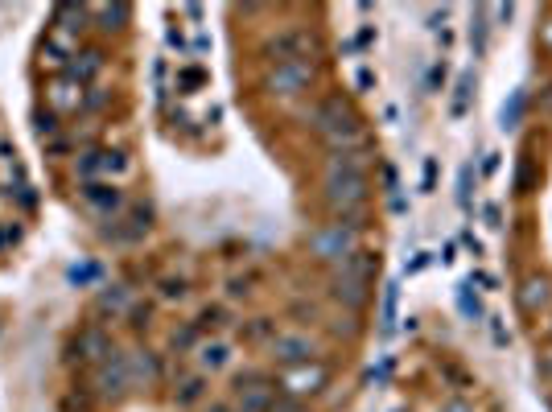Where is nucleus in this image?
Wrapping results in <instances>:
<instances>
[{
    "label": "nucleus",
    "instance_id": "obj_1",
    "mask_svg": "<svg viewBox=\"0 0 552 412\" xmlns=\"http://www.w3.org/2000/svg\"><path fill=\"white\" fill-rule=\"evenodd\" d=\"M322 190H326V206L334 211V219L359 227V219L367 215V202H371L367 149L359 145V149H347V153H330Z\"/></svg>",
    "mask_w": 552,
    "mask_h": 412
},
{
    "label": "nucleus",
    "instance_id": "obj_2",
    "mask_svg": "<svg viewBox=\"0 0 552 412\" xmlns=\"http://www.w3.org/2000/svg\"><path fill=\"white\" fill-rule=\"evenodd\" d=\"M314 128L326 141L330 153H347V149H359L363 145V128H359V116L351 112V103L342 95H330L314 108Z\"/></svg>",
    "mask_w": 552,
    "mask_h": 412
},
{
    "label": "nucleus",
    "instance_id": "obj_3",
    "mask_svg": "<svg viewBox=\"0 0 552 412\" xmlns=\"http://www.w3.org/2000/svg\"><path fill=\"white\" fill-rule=\"evenodd\" d=\"M375 268H379V260H371L363 248H359L347 264H338V268H334V277H330V293H334V301H342L347 309H363V305L371 301Z\"/></svg>",
    "mask_w": 552,
    "mask_h": 412
},
{
    "label": "nucleus",
    "instance_id": "obj_4",
    "mask_svg": "<svg viewBox=\"0 0 552 412\" xmlns=\"http://www.w3.org/2000/svg\"><path fill=\"white\" fill-rule=\"evenodd\" d=\"M309 252H314L318 260H326V264H347L355 252H359V227H351V223H322L314 235H309Z\"/></svg>",
    "mask_w": 552,
    "mask_h": 412
},
{
    "label": "nucleus",
    "instance_id": "obj_5",
    "mask_svg": "<svg viewBox=\"0 0 552 412\" xmlns=\"http://www.w3.org/2000/svg\"><path fill=\"white\" fill-rule=\"evenodd\" d=\"M128 174H132V161L120 149H87L79 157V178H83V186L87 182H112V186H120Z\"/></svg>",
    "mask_w": 552,
    "mask_h": 412
},
{
    "label": "nucleus",
    "instance_id": "obj_6",
    "mask_svg": "<svg viewBox=\"0 0 552 412\" xmlns=\"http://www.w3.org/2000/svg\"><path fill=\"white\" fill-rule=\"evenodd\" d=\"M264 87L276 99H297V95H305L309 87H314V62H281V66H272Z\"/></svg>",
    "mask_w": 552,
    "mask_h": 412
},
{
    "label": "nucleus",
    "instance_id": "obj_7",
    "mask_svg": "<svg viewBox=\"0 0 552 412\" xmlns=\"http://www.w3.org/2000/svg\"><path fill=\"white\" fill-rule=\"evenodd\" d=\"M95 388H99V396L103 400H116V396H124L128 388H132V371H128V359L124 355H108L99 367H95Z\"/></svg>",
    "mask_w": 552,
    "mask_h": 412
},
{
    "label": "nucleus",
    "instance_id": "obj_8",
    "mask_svg": "<svg viewBox=\"0 0 552 412\" xmlns=\"http://www.w3.org/2000/svg\"><path fill=\"white\" fill-rule=\"evenodd\" d=\"M272 359L281 363V367H309L318 359V347H314V338L309 334H281V338H272Z\"/></svg>",
    "mask_w": 552,
    "mask_h": 412
},
{
    "label": "nucleus",
    "instance_id": "obj_9",
    "mask_svg": "<svg viewBox=\"0 0 552 412\" xmlns=\"http://www.w3.org/2000/svg\"><path fill=\"white\" fill-rule=\"evenodd\" d=\"M75 58H79V33L54 21L46 29V42H42V62H50V66H75Z\"/></svg>",
    "mask_w": 552,
    "mask_h": 412
},
{
    "label": "nucleus",
    "instance_id": "obj_10",
    "mask_svg": "<svg viewBox=\"0 0 552 412\" xmlns=\"http://www.w3.org/2000/svg\"><path fill=\"white\" fill-rule=\"evenodd\" d=\"M309 50H314V33L309 29H285L268 42V54L276 58V66L281 62H309Z\"/></svg>",
    "mask_w": 552,
    "mask_h": 412
},
{
    "label": "nucleus",
    "instance_id": "obj_11",
    "mask_svg": "<svg viewBox=\"0 0 552 412\" xmlns=\"http://www.w3.org/2000/svg\"><path fill=\"white\" fill-rule=\"evenodd\" d=\"M83 206L99 219H116L124 211V190L112 182H87L83 186Z\"/></svg>",
    "mask_w": 552,
    "mask_h": 412
},
{
    "label": "nucleus",
    "instance_id": "obj_12",
    "mask_svg": "<svg viewBox=\"0 0 552 412\" xmlns=\"http://www.w3.org/2000/svg\"><path fill=\"white\" fill-rule=\"evenodd\" d=\"M235 404H239V412H272L276 408V388H268L260 375H248V380L235 384Z\"/></svg>",
    "mask_w": 552,
    "mask_h": 412
},
{
    "label": "nucleus",
    "instance_id": "obj_13",
    "mask_svg": "<svg viewBox=\"0 0 552 412\" xmlns=\"http://www.w3.org/2000/svg\"><path fill=\"white\" fill-rule=\"evenodd\" d=\"M112 355V338H108V330L103 326H87V330H79V338H75V359L79 363H103Z\"/></svg>",
    "mask_w": 552,
    "mask_h": 412
},
{
    "label": "nucleus",
    "instance_id": "obj_14",
    "mask_svg": "<svg viewBox=\"0 0 552 412\" xmlns=\"http://www.w3.org/2000/svg\"><path fill=\"white\" fill-rule=\"evenodd\" d=\"M83 95H87V87L71 71H66V75H58L50 83V108L54 112H79L83 108Z\"/></svg>",
    "mask_w": 552,
    "mask_h": 412
},
{
    "label": "nucleus",
    "instance_id": "obj_15",
    "mask_svg": "<svg viewBox=\"0 0 552 412\" xmlns=\"http://www.w3.org/2000/svg\"><path fill=\"white\" fill-rule=\"evenodd\" d=\"M548 301H552L548 277H528L520 285V309H524V314H540V309H548Z\"/></svg>",
    "mask_w": 552,
    "mask_h": 412
},
{
    "label": "nucleus",
    "instance_id": "obj_16",
    "mask_svg": "<svg viewBox=\"0 0 552 412\" xmlns=\"http://www.w3.org/2000/svg\"><path fill=\"white\" fill-rule=\"evenodd\" d=\"M326 384V367H293L289 375H285V388L289 392H297V396H305V392H318Z\"/></svg>",
    "mask_w": 552,
    "mask_h": 412
},
{
    "label": "nucleus",
    "instance_id": "obj_17",
    "mask_svg": "<svg viewBox=\"0 0 552 412\" xmlns=\"http://www.w3.org/2000/svg\"><path fill=\"white\" fill-rule=\"evenodd\" d=\"M227 363H231V347H227L223 338L202 342V347H198V367H202V371H223Z\"/></svg>",
    "mask_w": 552,
    "mask_h": 412
},
{
    "label": "nucleus",
    "instance_id": "obj_18",
    "mask_svg": "<svg viewBox=\"0 0 552 412\" xmlns=\"http://www.w3.org/2000/svg\"><path fill=\"white\" fill-rule=\"evenodd\" d=\"M524 108H528V95L524 91H511V99L503 103V112H499V128L503 132H515L524 124Z\"/></svg>",
    "mask_w": 552,
    "mask_h": 412
},
{
    "label": "nucleus",
    "instance_id": "obj_19",
    "mask_svg": "<svg viewBox=\"0 0 552 412\" xmlns=\"http://www.w3.org/2000/svg\"><path fill=\"white\" fill-rule=\"evenodd\" d=\"M99 309H103V314H124V309H132V293L124 285H103Z\"/></svg>",
    "mask_w": 552,
    "mask_h": 412
},
{
    "label": "nucleus",
    "instance_id": "obj_20",
    "mask_svg": "<svg viewBox=\"0 0 552 412\" xmlns=\"http://www.w3.org/2000/svg\"><path fill=\"white\" fill-rule=\"evenodd\" d=\"M99 71H103V54H99V50H83V54L75 58V66H71V75H75L83 87H87Z\"/></svg>",
    "mask_w": 552,
    "mask_h": 412
},
{
    "label": "nucleus",
    "instance_id": "obj_21",
    "mask_svg": "<svg viewBox=\"0 0 552 412\" xmlns=\"http://www.w3.org/2000/svg\"><path fill=\"white\" fill-rule=\"evenodd\" d=\"M91 17L99 21L103 33H112V29H124V21H128V5H95Z\"/></svg>",
    "mask_w": 552,
    "mask_h": 412
},
{
    "label": "nucleus",
    "instance_id": "obj_22",
    "mask_svg": "<svg viewBox=\"0 0 552 412\" xmlns=\"http://www.w3.org/2000/svg\"><path fill=\"white\" fill-rule=\"evenodd\" d=\"M202 392H206V380H202V375H190V380L174 392V404H178V408H190V404L202 400Z\"/></svg>",
    "mask_w": 552,
    "mask_h": 412
},
{
    "label": "nucleus",
    "instance_id": "obj_23",
    "mask_svg": "<svg viewBox=\"0 0 552 412\" xmlns=\"http://www.w3.org/2000/svg\"><path fill=\"white\" fill-rule=\"evenodd\" d=\"M454 91H458V95H454V103H450V116H458V120H462V116L470 112V95H474V75H462Z\"/></svg>",
    "mask_w": 552,
    "mask_h": 412
},
{
    "label": "nucleus",
    "instance_id": "obj_24",
    "mask_svg": "<svg viewBox=\"0 0 552 412\" xmlns=\"http://www.w3.org/2000/svg\"><path fill=\"white\" fill-rule=\"evenodd\" d=\"M470 46H474V54L487 50V9H478L470 21Z\"/></svg>",
    "mask_w": 552,
    "mask_h": 412
},
{
    "label": "nucleus",
    "instance_id": "obj_25",
    "mask_svg": "<svg viewBox=\"0 0 552 412\" xmlns=\"http://www.w3.org/2000/svg\"><path fill=\"white\" fill-rule=\"evenodd\" d=\"M458 305H462V314L470 318V322H482L487 314H482V301H478V293H470V285L458 293Z\"/></svg>",
    "mask_w": 552,
    "mask_h": 412
},
{
    "label": "nucleus",
    "instance_id": "obj_26",
    "mask_svg": "<svg viewBox=\"0 0 552 412\" xmlns=\"http://www.w3.org/2000/svg\"><path fill=\"white\" fill-rule=\"evenodd\" d=\"M186 293H190V289H186L182 277H178V281H174V277L161 281V297H165V301H186Z\"/></svg>",
    "mask_w": 552,
    "mask_h": 412
},
{
    "label": "nucleus",
    "instance_id": "obj_27",
    "mask_svg": "<svg viewBox=\"0 0 552 412\" xmlns=\"http://www.w3.org/2000/svg\"><path fill=\"white\" fill-rule=\"evenodd\" d=\"M470 178H474V165H462V178H458V202L470 206Z\"/></svg>",
    "mask_w": 552,
    "mask_h": 412
},
{
    "label": "nucleus",
    "instance_id": "obj_28",
    "mask_svg": "<svg viewBox=\"0 0 552 412\" xmlns=\"http://www.w3.org/2000/svg\"><path fill=\"white\" fill-rule=\"evenodd\" d=\"M198 334H202L198 326H186L182 334H174V351H186V347H194V342H198Z\"/></svg>",
    "mask_w": 552,
    "mask_h": 412
},
{
    "label": "nucleus",
    "instance_id": "obj_29",
    "mask_svg": "<svg viewBox=\"0 0 552 412\" xmlns=\"http://www.w3.org/2000/svg\"><path fill=\"white\" fill-rule=\"evenodd\" d=\"M437 87H445V62H437L433 75H429V91H437Z\"/></svg>",
    "mask_w": 552,
    "mask_h": 412
},
{
    "label": "nucleus",
    "instance_id": "obj_30",
    "mask_svg": "<svg viewBox=\"0 0 552 412\" xmlns=\"http://www.w3.org/2000/svg\"><path fill=\"white\" fill-rule=\"evenodd\" d=\"M495 326H491V334H495V347H507V342H511V330H503L499 326V318H491Z\"/></svg>",
    "mask_w": 552,
    "mask_h": 412
},
{
    "label": "nucleus",
    "instance_id": "obj_31",
    "mask_svg": "<svg viewBox=\"0 0 552 412\" xmlns=\"http://www.w3.org/2000/svg\"><path fill=\"white\" fill-rule=\"evenodd\" d=\"M441 412H470V404H462V400H450V404H445Z\"/></svg>",
    "mask_w": 552,
    "mask_h": 412
},
{
    "label": "nucleus",
    "instance_id": "obj_32",
    "mask_svg": "<svg viewBox=\"0 0 552 412\" xmlns=\"http://www.w3.org/2000/svg\"><path fill=\"white\" fill-rule=\"evenodd\" d=\"M540 371H544V375H548V380H552V359H544V363H540Z\"/></svg>",
    "mask_w": 552,
    "mask_h": 412
},
{
    "label": "nucleus",
    "instance_id": "obj_33",
    "mask_svg": "<svg viewBox=\"0 0 552 412\" xmlns=\"http://www.w3.org/2000/svg\"><path fill=\"white\" fill-rule=\"evenodd\" d=\"M211 412H235V408H231V404H215Z\"/></svg>",
    "mask_w": 552,
    "mask_h": 412
}]
</instances>
